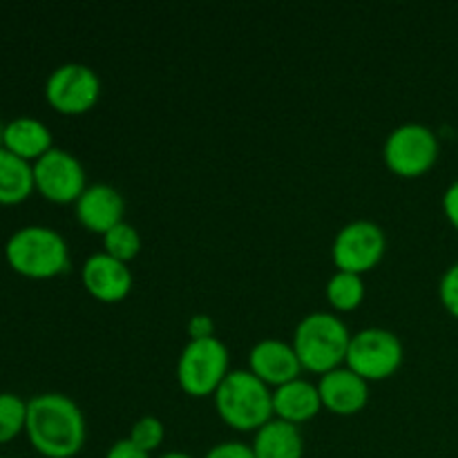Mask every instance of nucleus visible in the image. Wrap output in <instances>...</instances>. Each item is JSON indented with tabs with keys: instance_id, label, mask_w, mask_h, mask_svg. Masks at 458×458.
Returning a JSON list of instances; mask_svg holds the SVG:
<instances>
[{
	"instance_id": "6ab92c4d",
	"label": "nucleus",
	"mask_w": 458,
	"mask_h": 458,
	"mask_svg": "<svg viewBox=\"0 0 458 458\" xmlns=\"http://www.w3.org/2000/svg\"><path fill=\"white\" fill-rule=\"evenodd\" d=\"M327 300H329L331 309L338 313L353 311L365 300V280L358 273L349 271H335L327 282Z\"/></svg>"
},
{
	"instance_id": "412c9836",
	"label": "nucleus",
	"mask_w": 458,
	"mask_h": 458,
	"mask_svg": "<svg viewBox=\"0 0 458 458\" xmlns=\"http://www.w3.org/2000/svg\"><path fill=\"white\" fill-rule=\"evenodd\" d=\"M27 425V401L18 394L0 392V445L13 441Z\"/></svg>"
},
{
	"instance_id": "9d476101",
	"label": "nucleus",
	"mask_w": 458,
	"mask_h": 458,
	"mask_svg": "<svg viewBox=\"0 0 458 458\" xmlns=\"http://www.w3.org/2000/svg\"><path fill=\"white\" fill-rule=\"evenodd\" d=\"M34 186L54 204H76L88 188V174L79 157L54 146L34 161Z\"/></svg>"
},
{
	"instance_id": "aec40b11",
	"label": "nucleus",
	"mask_w": 458,
	"mask_h": 458,
	"mask_svg": "<svg viewBox=\"0 0 458 458\" xmlns=\"http://www.w3.org/2000/svg\"><path fill=\"white\" fill-rule=\"evenodd\" d=\"M141 233L128 222L116 224L114 228L103 235V250L112 258L121 259V262H132L139 253H141Z\"/></svg>"
},
{
	"instance_id": "cd10ccee",
	"label": "nucleus",
	"mask_w": 458,
	"mask_h": 458,
	"mask_svg": "<svg viewBox=\"0 0 458 458\" xmlns=\"http://www.w3.org/2000/svg\"><path fill=\"white\" fill-rule=\"evenodd\" d=\"M159 458H192V456L186 454V452H165V454H161Z\"/></svg>"
},
{
	"instance_id": "ddd939ff",
	"label": "nucleus",
	"mask_w": 458,
	"mask_h": 458,
	"mask_svg": "<svg viewBox=\"0 0 458 458\" xmlns=\"http://www.w3.org/2000/svg\"><path fill=\"white\" fill-rule=\"evenodd\" d=\"M318 392H320L322 407L338 416L358 414L369 403V383L344 365L329 374H322Z\"/></svg>"
},
{
	"instance_id": "0eeeda50",
	"label": "nucleus",
	"mask_w": 458,
	"mask_h": 458,
	"mask_svg": "<svg viewBox=\"0 0 458 458\" xmlns=\"http://www.w3.org/2000/svg\"><path fill=\"white\" fill-rule=\"evenodd\" d=\"M438 137L429 125L407 121L387 134L383 146L385 165L398 177H420L438 159Z\"/></svg>"
},
{
	"instance_id": "dca6fc26",
	"label": "nucleus",
	"mask_w": 458,
	"mask_h": 458,
	"mask_svg": "<svg viewBox=\"0 0 458 458\" xmlns=\"http://www.w3.org/2000/svg\"><path fill=\"white\" fill-rule=\"evenodd\" d=\"M3 148L31 164L54 148L52 130L36 116H16L4 123Z\"/></svg>"
},
{
	"instance_id": "a878e982",
	"label": "nucleus",
	"mask_w": 458,
	"mask_h": 458,
	"mask_svg": "<svg viewBox=\"0 0 458 458\" xmlns=\"http://www.w3.org/2000/svg\"><path fill=\"white\" fill-rule=\"evenodd\" d=\"M103 458H150V454L139 450L130 438H121V441H116L114 445L106 452V456Z\"/></svg>"
},
{
	"instance_id": "f257e3e1",
	"label": "nucleus",
	"mask_w": 458,
	"mask_h": 458,
	"mask_svg": "<svg viewBox=\"0 0 458 458\" xmlns=\"http://www.w3.org/2000/svg\"><path fill=\"white\" fill-rule=\"evenodd\" d=\"M25 434L40 456L72 458L83 450L88 423L70 396L45 392L27 401Z\"/></svg>"
},
{
	"instance_id": "c85d7f7f",
	"label": "nucleus",
	"mask_w": 458,
	"mask_h": 458,
	"mask_svg": "<svg viewBox=\"0 0 458 458\" xmlns=\"http://www.w3.org/2000/svg\"><path fill=\"white\" fill-rule=\"evenodd\" d=\"M3 137H4V123L0 121V148H3Z\"/></svg>"
},
{
	"instance_id": "bb28decb",
	"label": "nucleus",
	"mask_w": 458,
	"mask_h": 458,
	"mask_svg": "<svg viewBox=\"0 0 458 458\" xmlns=\"http://www.w3.org/2000/svg\"><path fill=\"white\" fill-rule=\"evenodd\" d=\"M443 210L452 226L458 231V182H452L443 192Z\"/></svg>"
},
{
	"instance_id": "4be33fe9",
	"label": "nucleus",
	"mask_w": 458,
	"mask_h": 458,
	"mask_svg": "<svg viewBox=\"0 0 458 458\" xmlns=\"http://www.w3.org/2000/svg\"><path fill=\"white\" fill-rule=\"evenodd\" d=\"M130 441L139 447V450L152 454L155 450H159L164 445L165 438V428L157 416H141V419L134 420L132 429H130Z\"/></svg>"
},
{
	"instance_id": "4468645a",
	"label": "nucleus",
	"mask_w": 458,
	"mask_h": 458,
	"mask_svg": "<svg viewBox=\"0 0 458 458\" xmlns=\"http://www.w3.org/2000/svg\"><path fill=\"white\" fill-rule=\"evenodd\" d=\"M74 206L79 222L92 233L106 235L116 224L125 222V199L110 183H89Z\"/></svg>"
},
{
	"instance_id": "f3484780",
	"label": "nucleus",
	"mask_w": 458,
	"mask_h": 458,
	"mask_svg": "<svg viewBox=\"0 0 458 458\" xmlns=\"http://www.w3.org/2000/svg\"><path fill=\"white\" fill-rule=\"evenodd\" d=\"M255 458H304V438L298 425L271 419L250 443Z\"/></svg>"
},
{
	"instance_id": "5701e85b",
	"label": "nucleus",
	"mask_w": 458,
	"mask_h": 458,
	"mask_svg": "<svg viewBox=\"0 0 458 458\" xmlns=\"http://www.w3.org/2000/svg\"><path fill=\"white\" fill-rule=\"evenodd\" d=\"M438 295H441V302L452 316L458 318V262L452 264L441 277V284H438Z\"/></svg>"
},
{
	"instance_id": "1a4fd4ad",
	"label": "nucleus",
	"mask_w": 458,
	"mask_h": 458,
	"mask_svg": "<svg viewBox=\"0 0 458 458\" xmlns=\"http://www.w3.org/2000/svg\"><path fill=\"white\" fill-rule=\"evenodd\" d=\"M45 98L61 114H85L101 98V79L85 63H63L45 81Z\"/></svg>"
},
{
	"instance_id": "393cba45",
	"label": "nucleus",
	"mask_w": 458,
	"mask_h": 458,
	"mask_svg": "<svg viewBox=\"0 0 458 458\" xmlns=\"http://www.w3.org/2000/svg\"><path fill=\"white\" fill-rule=\"evenodd\" d=\"M188 340H204L213 338L215 335V322L213 318L206 316V313H195V316L188 320Z\"/></svg>"
},
{
	"instance_id": "f03ea898",
	"label": "nucleus",
	"mask_w": 458,
	"mask_h": 458,
	"mask_svg": "<svg viewBox=\"0 0 458 458\" xmlns=\"http://www.w3.org/2000/svg\"><path fill=\"white\" fill-rule=\"evenodd\" d=\"M4 258L21 276L31 280H49L70 268V246L56 228L31 224L9 235Z\"/></svg>"
},
{
	"instance_id": "9b49d317",
	"label": "nucleus",
	"mask_w": 458,
	"mask_h": 458,
	"mask_svg": "<svg viewBox=\"0 0 458 458\" xmlns=\"http://www.w3.org/2000/svg\"><path fill=\"white\" fill-rule=\"evenodd\" d=\"M81 280H83L85 291L98 302H121L130 295L134 284L132 271L125 262L112 258L106 250L92 253L83 262L81 268Z\"/></svg>"
},
{
	"instance_id": "20e7f679",
	"label": "nucleus",
	"mask_w": 458,
	"mask_h": 458,
	"mask_svg": "<svg viewBox=\"0 0 458 458\" xmlns=\"http://www.w3.org/2000/svg\"><path fill=\"white\" fill-rule=\"evenodd\" d=\"M352 343L347 325L331 311H313L295 325L293 349L302 369L329 374L344 365Z\"/></svg>"
},
{
	"instance_id": "423d86ee",
	"label": "nucleus",
	"mask_w": 458,
	"mask_h": 458,
	"mask_svg": "<svg viewBox=\"0 0 458 458\" xmlns=\"http://www.w3.org/2000/svg\"><path fill=\"white\" fill-rule=\"evenodd\" d=\"M405 360V347L394 331L383 327H367L352 334L344 367L356 371L367 383L387 380L401 369Z\"/></svg>"
},
{
	"instance_id": "b1692460",
	"label": "nucleus",
	"mask_w": 458,
	"mask_h": 458,
	"mask_svg": "<svg viewBox=\"0 0 458 458\" xmlns=\"http://www.w3.org/2000/svg\"><path fill=\"white\" fill-rule=\"evenodd\" d=\"M204 458H255L250 445L242 441H224L210 447Z\"/></svg>"
},
{
	"instance_id": "2eb2a0df",
	"label": "nucleus",
	"mask_w": 458,
	"mask_h": 458,
	"mask_svg": "<svg viewBox=\"0 0 458 458\" xmlns=\"http://www.w3.org/2000/svg\"><path fill=\"white\" fill-rule=\"evenodd\" d=\"M322 410V398L318 385L309 383L302 376L291 383L273 389V414L276 419L291 425H302L316 419Z\"/></svg>"
},
{
	"instance_id": "6e6552de",
	"label": "nucleus",
	"mask_w": 458,
	"mask_h": 458,
	"mask_svg": "<svg viewBox=\"0 0 458 458\" xmlns=\"http://www.w3.org/2000/svg\"><path fill=\"white\" fill-rule=\"evenodd\" d=\"M387 250V235L383 228L371 219H353L344 224L334 237L331 258L338 271L365 276L376 268Z\"/></svg>"
},
{
	"instance_id": "f8f14e48",
	"label": "nucleus",
	"mask_w": 458,
	"mask_h": 458,
	"mask_svg": "<svg viewBox=\"0 0 458 458\" xmlns=\"http://www.w3.org/2000/svg\"><path fill=\"white\" fill-rule=\"evenodd\" d=\"M249 369L273 389L300 378L302 374L293 344L280 338H264L255 343L249 353Z\"/></svg>"
},
{
	"instance_id": "a211bd4d",
	"label": "nucleus",
	"mask_w": 458,
	"mask_h": 458,
	"mask_svg": "<svg viewBox=\"0 0 458 458\" xmlns=\"http://www.w3.org/2000/svg\"><path fill=\"white\" fill-rule=\"evenodd\" d=\"M34 188V164L0 148V204H21Z\"/></svg>"
},
{
	"instance_id": "7ed1b4c3",
	"label": "nucleus",
	"mask_w": 458,
	"mask_h": 458,
	"mask_svg": "<svg viewBox=\"0 0 458 458\" xmlns=\"http://www.w3.org/2000/svg\"><path fill=\"white\" fill-rule=\"evenodd\" d=\"M215 407L228 428L237 432H258L276 419L273 389L250 369H231L215 392Z\"/></svg>"
},
{
	"instance_id": "39448f33",
	"label": "nucleus",
	"mask_w": 458,
	"mask_h": 458,
	"mask_svg": "<svg viewBox=\"0 0 458 458\" xmlns=\"http://www.w3.org/2000/svg\"><path fill=\"white\" fill-rule=\"evenodd\" d=\"M228 371V349L217 335L188 340L177 358V383L192 398L215 396Z\"/></svg>"
}]
</instances>
